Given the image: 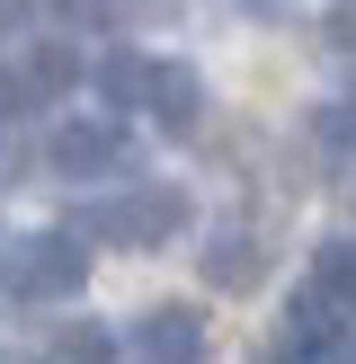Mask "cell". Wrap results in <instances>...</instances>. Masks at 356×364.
Masks as SVG:
<instances>
[{
    "instance_id": "8992f818",
    "label": "cell",
    "mask_w": 356,
    "mask_h": 364,
    "mask_svg": "<svg viewBox=\"0 0 356 364\" xmlns=\"http://www.w3.org/2000/svg\"><path fill=\"white\" fill-rule=\"evenodd\" d=\"M258 276H267V249L249 240V231H223V240L205 249V284H223V294H249Z\"/></svg>"
},
{
    "instance_id": "4fadbf2b",
    "label": "cell",
    "mask_w": 356,
    "mask_h": 364,
    "mask_svg": "<svg viewBox=\"0 0 356 364\" xmlns=\"http://www.w3.org/2000/svg\"><path fill=\"white\" fill-rule=\"evenodd\" d=\"M330 36H338V45H347V53H356V0H347V9H338V18H330Z\"/></svg>"
},
{
    "instance_id": "30bf717a",
    "label": "cell",
    "mask_w": 356,
    "mask_h": 364,
    "mask_svg": "<svg viewBox=\"0 0 356 364\" xmlns=\"http://www.w3.org/2000/svg\"><path fill=\"white\" fill-rule=\"evenodd\" d=\"M107 355H116V347H107V329H98V320H71V329L45 347V364H107Z\"/></svg>"
},
{
    "instance_id": "7c38bea8",
    "label": "cell",
    "mask_w": 356,
    "mask_h": 364,
    "mask_svg": "<svg viewBox=\"0 0 356 364\" xmlns=\"http://www.w3.org/2000/svg\"><path fill=\"white\" fill-rule=\"evenodd\" d=\"M320 142H356V98H338L330 116H320Z\"/></svg>"
},
{
    "instance_id": "9c48e42d",
    "label": "cell",
    "mask_w": 356,
    "mask_h": 364,
    "mask_svg": "<svg viewBox=\"0 0 356 364\" xmlns=\"http://www.w3.org/2000/svg\"><path fill=\"white\" fill-rule=\"evenodd\" d=\"M71 45L63 36H36V53H27V98H53V89H71Z\"/></svg>"
},
{
    "instance_id": "3957f363",
    "label": "cell",
    "mask_w": 356,
    "mask_h": 364,
    "mask_svg": "<svg viewBox=\"0 0 356 364\" xmlns=\"http://www.w3.org/2000/svg\"><path fill=\"white\" fill-rule=\"evenodd\" d=\"M45 160L63 178H125L134 169V142H125L116 116H80V124H63V134L45 142Z\"/></svg>"
},
{
    "instance_id": "52a82bcc",
    "label": "cell",
    "mask_w": 356,
    "mask_h": 364,
    "mask_svg": "<svg viewBox=\"0 0 356 364\" xmlns=\"http://www.w3.org/2000/svg\"><path fill=\"white\" fill-rule=\"evenodd\" d=\"M312 294L330 302L338 320L356 311V240H330V249H320V258H312Z\"/></svg>"
},
{
    "instance_id": "ba28073f",
    "label": "cell",
    "mask_w": 356,
    "mask_h": 364,
    "mask_svg": "<svg viewBox=\"0 0 356 364\" xmlns=\"http://www.w3.org/2000/svg\"><path fill=\"white\" fill-rule=\"evenodd\" d=\"M98 98L107 107H142L152 98V63H142V53H107L98 63Z\"/></svg>"
},
{
    "instance_id": "5b68a950",
    "label": "cell",
    "mask_w": 356,
    "mask_h": 364,
    "mask_svg": "<svg viewBox=\"0 0 356 364\" xmlns=\"http://www.w3.org/2000/svg\"><path fill=\"white\" fill-rule=\"evenodd\" d=\"M142 107H152L169 134H196V124H205V80H196L187 63H152V98Z\"/></svg>"
},
{
    "instance_id": "8fae6325",
    "label": "cell",
    "mask_w": 356,
    "mask_h": 364,
    "mask_svg": "<svg viewBox=\"0 0 356 364\" xmlns=\"http://www.w3.org/2000/svg\"><path fill=\"white\" fill-rule=\"evenodd\" d=\"M285 364H356L347 338H320V347H285Z\"/></svg>"
},
{
    "instance_id": "6da1fadb",
    "label": "cell",
    "mask_w": 356,
    "mask_h": 364,
    "mask_svg": "<svg viewBox=\"0 0 356 364\" xmlns=\"http://www.w3.org/2000/svg\"><path fill=\"white\" fill-rule=\"evenodd\" d=\"M89 284V249L71 240V231H36V240L9 249V267H0V294L9 302H71Z\"/></svg>"
},
{
    "instance_id": "7a4b0ae2",
    "label": "cell",
    "mask_w": 356,
    "mask_h": 364,
    "mask_svg": "<svg viewBox=\"0 0 356 364\" xmlns=\"http://www.w3.org/2000/svg\"><path fill=\"white\" fill-rule=\"evenodd\" d=\"M89 231H98L107 249H160L169 231H187V196L160 187V178H152V187H125L116 205L89 213Z\"/></svg>"
},
{
    "instance_id": "277c9868",
    "label": "cell",
    "mask_w": 356,
    "mask_h": 364,
    "mask_svg": "<svg viewBox=\"0 0 356 364\" xmlns=\"http://www.w3.org/2000/svg\"><path fill=\"white\" fill-rule=\"evenodd\" d=\"M196 355H205V320L187 302H152L134 320V364H196Z\"/></svg>"
}]
</instances>
